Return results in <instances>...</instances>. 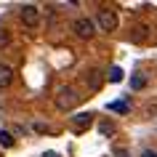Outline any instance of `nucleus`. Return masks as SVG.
<instances>
[{
  "instance_id": "16",
  "label": "nucleus",
  "mask_w": 157,
  "mask_h": 157,
  "mask_svg": "<svg viewBox=\"0 0 157 157\" xmlns=\"http://www.w3.org/2000/svg\"><path fill=\"white\" fill-rule=\"evenodd\" d=\"M43 157H61V155H59V152H45Z\"/></svg>"
},
{
  "instance_id": "14",
  "label": "nucleus",
  "mask_w": 157,
  "mask_h": 157,
  "mask_svg": "<svg viewBox=\"0 0 157 157\" xmlns=\"http://www.w3.org/2000/svg\"><path fill=\"white\" fill-rule=\"evenodd\" d=\"M112 157H131V155H128V149H125V147H115V149H112Z\"/></svg>"
},
{
  "instance_id": "15",
  "label": "nucleus",
  "mask_w": 157,
  "mask_h": 157,
  "mask_svg": "<svg viewBox=\"0 0 157 157\" xmlns=\"http://www.w3.org/2000/svg\"><path fill=\"white\" fill-rule=\"evenodd\" d=\"M141 157H157V152H155V149H144V152H141Z\"/></svg>"
},
{
  "instance_id": "6",
  "label": "nucleus",
  "mask_w": 157,
  "mask_h": 157,
  "mask_svg": "<svg viewBox=\"0 0 157 157\" xmlns=\"http://www.w3.org/2000/svg\"><path fill=\"white\" fill-rule=\"evenodd\" d=\"M11 80H13V69L8 64H0V88H8Z\"/></svg>"
},
{
  "instance_id": "10",
  "label": "nucleus",
  "mask_w": 157,
  "mask_h": 157,
  "mask_svg": "<svg viewBox=\"0 0 157 157\" xmlns=\"http://www.w3.org/2000/svg\"><path fill=\"white\" fill-rule=\"evenodd\" d=\"M144 85H147V80H144L141 75H133V77H131V88H133V91H141Z\"/></svg>"
},
{
  "instance_id": "7",
  "label": "nucleus",
  "mask_w": 157,
  "mask_h": 157,
  "mask_svg": "<svg viewBox=\"0 0 157 157\" xmlns=\"http://www.w3.org/2000/svg\"><path fill=\"white\" fill-rule=\"evenodd\" d=\"M85 83H88V85L93 88V91H96V88L101 85V77H99V72H96V69H88V72H85Z\"/></svg>"
},
{
  "instance_id": "11",
  "label": "nucleus",
  "mask_w": 157,
  "mask_h": 157,
  "mask_svg": "<svg viewBox=\"0 0 157 157\" xmlns=\"http://www.w3.org/2000/svg\"><path fill=\"white\" fill-rule=\"evenodd\" d=\"M109 112H120V115H125V112H128V104H125V101H112V104H109Z\"/></svg>"
},
{
  "instance_id": "8",
  "label": "nucleus",
  "mask_w": 157,
  "mask_h": 157,
  "mask_svg": "<svg viewBox=\"0 0 157 157\" xmlns=\"http://www.w3.org/2000/svg\"><path fill=\"white\" fill-rule=\"evenodd\" d=\"M0 147H6V149L13 147V136H11L8 131H0Z\"/></svg>"
},
{
  "instance_id": "2",
  "label": "nucleus",
  "mask_w": 157,
  "mask_h": 157,
  "mask_svg": "<svg viewBox=\"0 0 157 157\" xmlns=\"http://www.w3.org/2000/svg\"><path fill=\"white\" fill-rule=\"evenodd\" d=\"M77 101H80V96L75 93V88H61V91H59V96H56V107L64 112V109H72Z\"/></svg>"
},
{
  "instance_id": "3",
  "label": "nucleus",
  "mask_w": 157,
  "mask_h": 157,
  "mask_svg": "<svg viewBox=\"0 0 157 157\" xmlns=\"http://www.w3.org/2000/svg\"><path fill=\"white\" fill-rule=\"evenodd\" d=\"M96 21H99V29H104V32H115L117 29V13L109 11V8H101Z\"/></svg>"
},
{
  "instance_id": "5",
  "label": "nucleus",
  "mask_w": 157,
  "mask_h": 157,
  "mask_svg": "<svg viewBox=\"0 0 157 157\" xmlns=\"http://www.w3.org/2000/svg\"><path fill=\"white\" fill-rule=\"evenodd\" d=\"M91 123H93V115H91V112H80V115L72 117V125H75V128H88Z\"/></svg>"
},
{
  "instance_id": "1",
  "label": "nucleus",
  "mask_w": 157,
  "mask_h": 157,
  "mask_svg": "<svg viewBox=\"0 0 157 157\" xmlns=\"http://www.w3.org/2000/svg\"><path fill=\"white\" fill-rule=\"evenodd\" d=\"M72 29H75V35H77L80 40H91L93 32H96V24H93V19L80 16V19H75V21H72Z\"/></svg>"
},
{
  "instance_id": "4",
  "label": "nucleus",
  "mask_w": 157,
  "mask_h": 157,
  "mask_svg": "<svg viewBox=\"0 0 157 157\" xmlns=\"http://www.w3.org/2000/svg\"><path fill=\"white\" fill-rule=\"evenodd\" d=\"M21 21H24L27 27H37V24H40V8H37L35 3L21 6Z\"/></svg>"
},
{
  "instance_id": "9",
  "label": "nucleus",
  "mask_w": 157,
  "mask_h": 157,
  "mask_svg": "<svg viewBox=\"0 0 157 157\" xmlns=\"http://www.w3.org/2000/svg\"><path fill=\"white\" fill-rule=\"evenodd\" d=\"M99 131H101V136H112V133H115V125L109 123V120H101V123H99Z\"/></svg>"
},
{
  "instance_id": "12",
  "label": "nucleus",
  "mask_w": 157,
  "mask_h": 157,
  "mask_svg": "<svg viewBox=\"0 0 157 157\" xmlns=\"http://www.w3.org/2000/svg\"><path fill=\"white\" fill-rule=\"evenodd\" d=\"M123 77H125V75H123V69H120V67H112V69H109V80H112V83H120Z\"/></svg>"
},
{
  "instance_id": "13",
  "label": "nucleus",
  "mask_w": 157,
  "mask_h": 157,
  "mask_svg": "<svg viewBox=\"0 0 157 157\" xmlns=\"http://www.w3.org/2000/svg\"><path fill=\"white\" fill-rule=\"evenodd\" d=\"M144 37H147V27H136V32H133V40H136V43H141Z\"/></svg>"
}]
</instances>
